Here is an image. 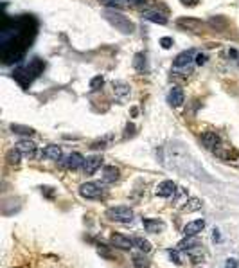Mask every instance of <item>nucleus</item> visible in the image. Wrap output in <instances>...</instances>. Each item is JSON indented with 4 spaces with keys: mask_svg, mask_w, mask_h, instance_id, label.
<instances>
[{
    "mask_svg": "<svg viewBox=\"0 0 239 268\" xmlns=\"http://www.w3.org/2000/svg\"><path fill=\"white\" fill-rule=\"evenodd\" d=\"M160 43H162V47H164V49H169L171 45H173V40H171V38H162V40H160Z\"/></svg>",
    "mask_w": 239,
    "mask_h": 268,
    "instance_id": "33",
    "label": "nucleus"
},
{
    "mask_svg": "<svg viewBox=\"0 0 239 268\" xmlns=\"http://www.w3.org/2000/svg\"><path fill=\"white\" fill-rule=\"evenodd\" d=\"M202 205H203V202L200 200V198H191V200H187V203H183L182 205V211H187V212L198 211Z\"/></svg>",
    "mask_w": 239,
    "mask_h": 268,
    "instance_id": "22",
    "label": "nucleus"
},
{
    "mask_svg": "<svg viewBox=\"0 0 239 268\" xmlns=\"http://www.w3.org/2000/svg\"><path fill=\"white\" fill-rule=\"evenodd\" d=\"M176 24H178V27H185V29H189V31H200V29L203 27L202 22H200V20H194V18H180Z\"/></svg>",
    "mask_w": 239,
    "mask_h": 268,
    "instance_id": "18",
    "label": "nucleus"
},
{
    "mask_svg": "<svg viewBox=\"0 0 239 268\" xmlns=\"http://www.w3.org/2000/svg\"><path fill=\"white\" fill-rule=\"evenodd\" d=\"M205 229V220H194L189 221L187 225L183 227V234L185 236H198Z\"/></svg>",
    "mask_w": 239,
    "mask_h": 268,
    "instance_id": "12",
    "label": "nucleus"
},
{
    "mask_svg": "<svg viewBox=\"0 0 239 268\" xmlns=\"http://www.w3.org/2000/svg\"><path fill=\"white\" fill-rule=\"evenodd\" d=\"M106 216L112 221H119V223H130L133 220V211L126 205H115L106 211Z\"/></svg>",
    "mask_w": 239,
    "mask_h": 268,
    "instance_id": "2",
    "label": "nucleus"
},
{
    "mask_svg": "<svg viewBox=\"0 0 239 268\" xmlns=\"http://www.w3.org/2000/svg\"><path fill=\"white\" fill-rule=\"evenodd\" d=\"M155 193H157V196H160V198L174 196V193H176V183H174L173 180H164V182H160L159 185H157Z\"/></svg>",
    "mask_w": 239,
    "mask_h": 268,
    "instance_id": "5",
    "label": "nucleus"
},
{
    "mask_svg": "<svg viewBox=\"0 0 239 268\" xmlns=\"http://www.w3.org/2000/svg\"><path fill=\"white\" fill-rule=\"evenodd\" d=\"M202 144L203 148H207V150H211V151H216L218 148L221 146L220 144V137L216 135L214 132H205L202 135Z\"/></svg>",
    "mask_w": 239,
    "mask_h": 268,
    "instance_id": "10",
    "label": "nucleus"
},
{
    "mask_svg": "<svg viewBox=\"0 0 239 268\" xmlns=\"http://www.w3.org/2000/svg\"><path fill=\"white\" fill-rule=\"evenodd\" d=\"M205 61H207V56H205V54H198V56H196V63H198V65H203Z\"/></svg>",
    "mask_w": 239,
    "mask_h": 268,
    "instance_id": "34",
    "label": "nucleus"
},
{
    "mask_svg": "<svg viewBox=\"0 0 239 268\" xmlns=\"http://www.w3.org/2000/svg\"><path fill=\"white\" fill-rule=\"evenodd\" d=\"M110 241H112L113 247H117V249H122V250H130L132 247H135L133 238H128V236L119 234V232H115V234L110 236Z\"/></svg>",
    "mask_w": 239,
    "mask_h": 268,
    "instance_id": "7",
    "label": "nucleus"
},
{
    "mask_svg": "<svg viewBox=\"0 0 239 268\" xmlns=\"http://www.w3.org/2000/svg\"><path fill=\"white\" fill-rule=\"evenodd\" d=\"M183 101H185V94H183V90L180 87H173V89L169 90L167 94V103L173 106V108H178L182 106Z\"/></svg>",
    "mask_w": 239,
    "mask_h": 268,
    "instance_id": "9",
    "label": "nucleus"
},
{
    "mask_svg": "<svg viewBox=\"0 0 239 268\" xmlns=\"http://www.w3.org/2000/svg\"><path fill=\"white\" fill-rule=\"evenodd\" d=\"M11 130H13V133H18V135H34V130L33 128H29V126H22V124H13L11 126Z\"/></svg>",
    "mask_w": 239,
    "mask_h": 268,
    "instance_id": "24",
    "label": "nucleus"
},
{
    "mask_svg": "<svg viewBox=\"0 0 239 268\" xmlns=\"http://www.w3.org/2000/svg\"><path fill=\"white\" fill-rule=\"evenodd\" d=\"M42 155L49 160H60L61 155H63V151H61V148L58 146V144H49V146L42 151Z\"/></svg>",
    "mask_w": 239,
    "mask_h": 268,
    "instance_id": "17",
    "label": "nucleus"
},
{
    "mask_svg": "<svg viewBox=\"0 0 239 268\" xmlns=\"http://www.w3.org/2000/svg\"><path fill=\"white\" fill-rule=\"evenodd\" d=\"M133 65H135V69L139 72H146L148 71V67H146V56L142 54V52H139L135 56V61H133Z\"/></svg>",
    "mask_w": 239,
    "mask_h": 268,
    "instance_id": "25",
    "label": "nucleus"
},
{
    "mask_svg": "<svg viewBox=\"0 0 239 268\" xmlns=\"http://www.w3.org/2000/svg\"><path fill=\"white\" fill-rule=\"evenodd\" d=\"M214 153L223 160H234L236 157H238V151H236L234 148H221L220 146L218 150L214 151Z\"/></svg>",
    "mask_w": 239,
    "mask_h": 268,
    "instance_id": "20",
    "label": "nucleus"
},
{
    "mask_svg": "<svg viewBox=\"0 0 239 268\" xmlns=\"http://www.w3.org/2000/svg\"><path fill=\"white\" fill-rule=\"evenodd\" d=\"M167 254H169V258H171V261H173L174 265H182V259H180V254L176 252V250H169Z\"/></svg>",
    "mask_w": 239,
    "mask_h": 268,
    "instance_id": "28",
    "label": "nucleus"
},
{
    "mask_svg": "<svg viewBox=\"0 0 239 268\" xmlns=\"http://www.w3.org/2000/svg\"><path fill=\"white\" fill-rule=\"evenodd\" d=\"M110 141V137H106V139H103V141H95L94 144H92V148H94V150H101V148H106L108 144L106 142Z\"/></svg>",
    "mask_w": 239,
    "mask_h": 268,
    "instance_id": "29",
    "label": "nucleus"
},
{
    "mask_svg": "<svg viewBox=\"0 0 239 268\" xmlns=\"http://www.w3.org/2000/svg\"><path fill=\"white\" fill-rule=\"evenodd\" d=\"M80 194L83 198H88V200H95V198L103 196V187H101V183H95V182L81 183Z\"/></svg>",
    "mask_w": 239,
    "mask_h": 268,
    "instance_id": "3",
    "label": "nucleus"
},
{
    "mask_svg": "<svg viewBox=\"0 0 239 268\" xmlns=\"http://www.w3.org/2000/svg\"><path fill=\"white\" fill-rule=\"evenodd\" d=\"M183 5H189V7H192V5H196V0H180Z\"/></svg>",
    "mask_w": 239,
    "mask_h": 268,
    "instance_id": "35",
    "label": "nucleus"
},
{
    "mask_svg": "<svg viewBox=\"0 0 239 268\" xmlns=\"http://www.w3.org/2000/svg\"><path fill=\"white\" fill-rule=\"evenodd\" d=\"M103 85H104L103 76H95V78H92V80H90V90H99Z\"/></svg>",
    "mask_w": 239,
    "mask_h": 268,
    "instance_id": "26",
    "label": "nucleus"
},
{
    "mask_svg": "<svg viewBox=\"0 0 239 268\" xmlns=\"http://www.w3.org/2000/svg\"><path fill=\"white\" fill-rule=\"evenodd\" d=\"M192 56H194V52H192V51L180 52L178 56L174 58V61H173V69H174V71H178V69H185V71H191L192 60H194Z\"/></svg>",
    "mask_w": 239,
    "mask_h": 268,
    "instance_id": "4",
    "label": "nucleus"
},
{
    "mask_svg": "<svg viewBox=\"0 0 239 268\" xmlns=\"http://www.w3.org/2000/svg\"><path fill=\"white\" fill-rule=\"evenodd\" d=\"M212 238H214V241L220 240V232H218V229H214V234H212Z\"/></svg>",
    "mask_w": 239,
    "mask_h": 268,
    "instance_id": "36",
    "label": "nucleus"
},
{
    "mask_svg": "<svg viewBox=\"0 0 239 268\" xmlns=\"http://www.w3.org/2000/svg\"><path fill=\"white\" fill-rule=\"evenodd\" d=\"M104 18L110 22V24L113 25L115 29H119L121 33L124 34H132L133 29H135V25H133V22L130 18H126L124 14L121 13H113V11H104Z\"/></svg>",
    "mask_w": 239,
    "mask_h": 268,
    "instance_id": "1",
    "label": "nucleus"
},
{
    "mask_svg": "<svg viewBox=\"0 0 239 268\" xmlns=\"http://www.w3.org/2000/svg\"><path fill=\"white\" fill-rule=\"evenodd\" d=\"M133 265H135L137 268H146L148 265H150V261L144 259V258H141V256H135V258H133Z\"/></svg>",
    "mask_w": 239,
    "mask_h": 268,
    "instance_id": "27",
    "label": "nucleus"
},
{
    "mask_svg": "<svg viewBox=\"0 0 239 268\" xmlns=\"http://www.w3.org/2000/svg\"><path fill=\"white\" fill-rule=\"evenodd\" d=\"M104 183H113L115 180H119V170L115 166H106L103 170V175H101Z\"/></svg>",
    "mask_w": 239,
    "mask_h": 268,
    "instance_id": "16",
    "label": "nucleus"
},
{
    "mask_svg": "<svg viewBox=\"0 0 239 268\" xmlns=\"http://www.w3.org/2000/svg\"><path fill=\"white\" fill-rule=\"evenodd\" d=\"M135 135V126L133 124H128L126 126V133H124V139H128V137Z\"/></svg>",
    "mask_w": 239,
    "mask_h": 268,
    "instance_id": "32",
    "label": "nucleus"
},
{
    "mask_svg": "<svg viewBox=\"0 0 239 268\" xmlns=\"http://www.w3.org/2000/svg\"><path fill=\"white\" fill-rule=\"evenodd\" d=\"M142 225H144V229L148 232H162L165 229V223L162 220H150V218H146V220H142Z\"/></svg>",
    "mask_w": 239,
    "mask_h": 268,
    "instance_id": "14",
    "label": "nucleus"
},
{
    "mask_svg": "<svg viewBox=\"0 0 239 268\" xmlns=\"http://www.w3.org/2000/svg\"><path fill=\"white\" fill-rule=\"evenodd\" d=\"M128 4L132 5V7H144L146 0H128Z\"/></svg>",
    "mask_w": 239,
    "mask_h": 268,
    "instance_id": "31",
    "label": "nucleus"
},
{
    "mask_svg": "<svg viewBox=\"0 0 239 268\" xmlns=\"http://www.w3.org/2000/svg\"><path fill=\"white\" fill-rule=\"evenodd\" d=\"M113 94L119 99V103H124L126 95L130 94V87L126 83H122V81H117V83L113 81Z\"/></svg>",
    "mask_w": 239,
    "mask_h": 268,
    "instance_id": "15",
    "label": "nucleus"
},
{
    "mask_svg": "<svg viewBox=\"0 0 239 268\" xmlns=\"http://www.w3.org/2000/svg\"><path fill=\"white\" fill-rule=\"evenodd\" d=\"M238 267H239L238 259L230 258V259H227V263H225V267H223V268H238Z\"/></svg>",
    "mask_w": 239,
    "mask_h": 268,
    "instance_id": "30",
    "label": "nucleus"
},
{
    "mask_svg": "<svg viewBox=\"0 0 239 268\" xmlns=\"http://www.w3.org/2000/svg\"><path fill=\"white\" fill-rule=\"evenodd\" d=\"M142 16H144L146 20L153 22V24H160V25L167 24V16H165L164 13L157 11V9H146L144 13H142Z\"/></svg>",
    "mask_w": 239,
    "mask_h": 268,
    "instance_id": "11",
    "label": "nucleus"
},
{
    "mask_svg": "<svg viewBox=\"0 0 239 268\" xmlns=\"http://www.w3.org/2000/svg\"><path fill=\"white\" fill-rule=\"evenodd\" d=\"M5 159H7V162H9L11 166H18L20 160H22V153H20L18 148H13V150L7 151V155H5Z\"/></svg>",
    "mask_w": 239,
    "mask_h": 268,
    "instance_id": "21",
    "label": "nucleus"
},
{
    "mask_svg": "<svg viewBox=\"0 0 239 268\" xmlns=\"http://www.w3.org/2000/svg\"><path fill=\"white\" fill-rule=\"evenodd\" d=\"M16 148L20 150V153L24 157H29V159H33V157H36V144H34L33 141H20L18 144H16Z\"/></svg>",
    "mask_w": 239,
    "mask_h": 268,
    "instance_id": "13",
    "label": "nucleus"
},
{
    "mask_svg": "<svg viewBox=\"0 0 239 268\" xmlns=\"http://www.w3.org/2000/svg\"><path fill=\"white\" fill-rule=\"evenodd\" d=\"M84 164V159L81 153H78V151H74V153H71V155L67 157V159H63V166H65L67 170L71 171H76V170H81Z\"/></svg>",
    "mask_w": 239,
    "mask_h": 268,
    "instance_id": "8",
    "label": "nucleus"
},
{
    "mask_svg": "<svg viewBox=\"0 0 239 268\" xmlns=\"http://www.w3.org/2000/svg\"><path fill=\"white\" fill-rule=\"evenodd\" d=\"M101 164H103V157L101 155H92V157H86L84 159V164H83V173L84 175H94L95 171L101 168Z\"/></svg>",
    "mask_w": 239,
    "mask_h": 268,
    "instance_id": "6",
    "label": "nucleus"
},
{
    "mask_svg": "<svg viewBox=\"0 0 239 268\" xmlns=\"http://www.w3.org/2000/svg\"><path fill=\"white\" fill-rule=\"evenodd\" d=\"M133 243H135V247H139V250H142L144 254H148L151 250V243L148 240H144V238H139V236H137V238H133Z\"/></svg>",
    "mask_w": 239,
    "mask_h": 268,
    "instance_id": "23",
    "label": "nucleus"
},
{
    "mask_svg": "<svg viewBox=\"0 0 239 268\" xmlns=\"http://www.w3.org/2000/svg\"><path fill=\"white\" fill-rule=\"evenodd\" d=\"M200 241L196 240V236H187V238H185V240H182L178 243V249L180 250H192V249H196V247H200Z\"/></svg>",
    "mask_w": 239,
    "mask_h": 268,
    "instance_id": "19",
    "label": "nucleus"
}]
</instances>
